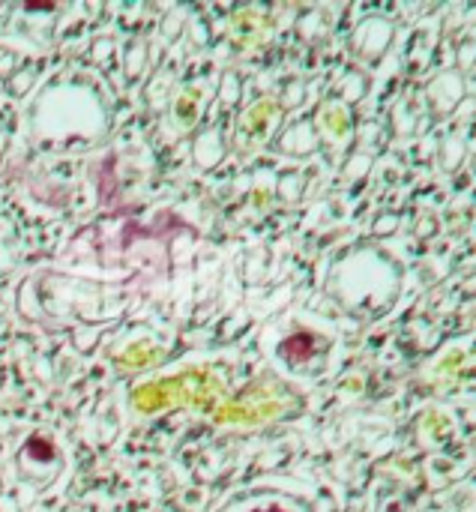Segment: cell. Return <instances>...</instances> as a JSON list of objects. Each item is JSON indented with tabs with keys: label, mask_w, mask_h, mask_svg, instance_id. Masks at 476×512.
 <instances>
[{
	"label": "cell",
	"mask_w": 476,
	"mask_h": 512,
	"mask_svg": "<svg viewBox=\"0 0 476 512\" xmlns=\"http://www.w3.org/2000/svg\"><path fill=\"white\" fill-rule=\"evenodd\" d=\"M249 512H291V510H285V507H276V504H270V507H255V510H249Z\"/></svg>",
	"instance_id": "cell-2"
},
{
	"label": "cell",
	"mask_w": 476,
	"mask_h": 512,
	"mask_svg": "<svg viewBox=\"0 0 476 512\" xmlns=\"http://www.w3.org/2000/svg\"><path fill=\"white\" fill-rule=\"evenodd\" d=\"M312 348H315L312 336L300 333V336H291V339L282 345V354H285V357H291V360H306V357L312 354Z\"/></svg>",
	"instance_id": "cell-1"
}]
</instances>
